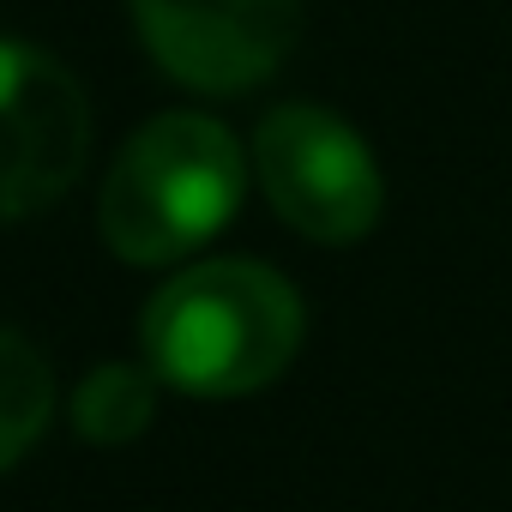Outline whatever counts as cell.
Masks as SVG:
<instances>
[{
  "instance_id": "7a4b0ae2",
  "label": "cell",
  "mask_w": 512,
  "mask_h": 512,
  "mask_svg": "<svg viewBox=\"0 0 512 512\" xmlns=\"http://www.w3.org/2000/svg\"><path fill=\"white\" fill-rule=\"evenodd\" d=\"M247 157L235 133L199 109H169L145 121L121 157L109 163L97 223L115 260L127 266H175L205 247L241 205Z\"/></svg>"
},
{
  "instance_id": "5b68a950",
  "label": "cell",
  "mask_w": 512,
  "mask_h": 512,
  "mask_svg": "<svg viewBox=\"0 0 512 512\" xmlns=\"http://www.w3.org/2000/svg\"><path fill=\"white\" fill-rule=\"evenodd\" d=\"M145 55L187 91L266 85L302 31V0H127Z\"/></svg>"
},
{
  "instance_id": "6da1fadb",
  "label": "cell",
  "mask_w": 512,
  "mask_h": 512,
  "mask_svg": "<svg viewBox=\"0 0 512 512\" xmlns=\"http://www.w3.org/2000/svg\"><path fill=\"white\" fill-rule=\"evenodd\" d=\"M139 344L163 386L247 398L296 362L302 296L260 260H199L145 302Z\"/></svg>"
},
{
  "instance_id": "3957f363",
  "label": "cell",
  "mask_w": 512,
  "mask_h": 512,
  "mask_svg": "<svg viewBox=\"0 0 512 512\" xmlns=\"http://www.w3.org/2000/svg\"><path fill=\"white\" fill-rule=\"evenodd\" d=\"M253 175L272 211L326 247L362 241L380 223V169L350 121L320 103H278L253 127Z\"/></svg>"
},
{
  "instance_id": "52a82bcc",
  "label": "cell",
  "mask_w": 512,
  "mask_h": 512,
  "mask_svg": "<svg viewBox=\"0 0 512 512\" xmlns=\"http://www.w3.org/2000/svg\"><path fill=\"white\" fill-rule=\"evenodd\" d=\"M157 374L151 368H127V362H103L97 374L79 380L73 392V428L91 446H127L151 428L157 416Z\"/></svg>"
},
{
  "instance_id": "8992f818",
  "label": "cell",
  "mask_w": 512,
  "mask_h": 512,
  "mask_svg": "<svg viewBox=\"0 0 512 512\" xmlns=\"http://www.w3.org/2000/svg\"><path fill=\"white\" fill-rule=\"evenodd\" d=\"M49 410H55V374H49V356L0 326V470H13L49 428Z\"/></svg>"
},
{
  "instance_id": "277c9868",
  "label": "cell",
  "mask_w": 512,
  "mask_h": 512,
  "mask_svg": "<svg viewBox=\"0 0 512 512\" xmlns=\"http://www.w3.org/2000/svg\"><path fill=\"white\" fill-rule=\"evenodd\" d=\"M91 103L73 67L0 37V223L49 211L85 175Z\"/></svg>"
}]
</instances>
